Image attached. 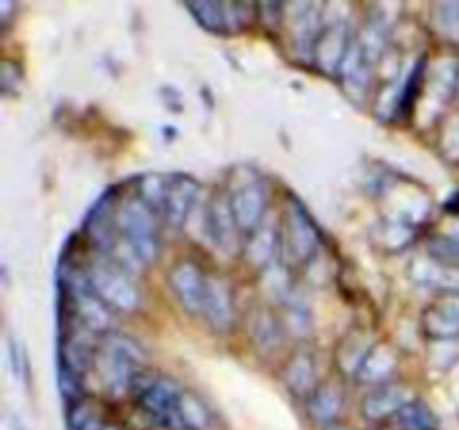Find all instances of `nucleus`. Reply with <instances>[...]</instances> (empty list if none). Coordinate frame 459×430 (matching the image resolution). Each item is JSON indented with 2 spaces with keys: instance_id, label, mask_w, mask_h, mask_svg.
<instances>
[{
  "instance_id": "obj_1",
  "label": "nucleus",
  "mask_w": 459,
  "mask_h": 430,
  "mask_svg": "<svg viewBox=\"0 0 459 430\" xmlns=\"http://www.w3.org/2000/svg\"><path fill=\"white\" fill-rule=\"evenodd\" d=\"M97 363L106 388L115 397H124L126 392H133L134 381L142 374L143 352L128 336L110 334L99 349Z\"/></svg>"
},
{
  "instance_id": "obj_2",
  "label": "nucleus",
  "mask_w": 459,
  "mask_h": 430,
  "mask_svg": "<svg viewBox=\"0 0 459 430\" xmlns=\"http://www.w3.org/2000/svg\"><path fill=\"white\" fill-rule=\"evenodd\" d=\"M134 399L143 415L164 430H182V417H179V406H182V385L170 376H146L139 374L133 388Z\"/></svg>"
},
{
  "instance_id": "obj_3",
  "label": "nucleus",
  "mask_w": 459,
  "mask_h": 430,
  "mask_svg": "<svg viewBox=\"0 0 459 430\" xmlns=\"http://www.w3.org/2000/svg\"><path fill=\"white\" fill-rule=\"evenodd\" d=\"M117 228L128 242V249L139 258V262H155L157 254H160L155 209H151L142 197H130L117 211Z\"/></svg>"
},
{
  "instance_id": "obj_4",
  "label": "nucleus",
  "mask_w": 459,
  "mask_h": 430,
  "mask_svg": "<svg viewBox=\"0 0 459 430\" xmlns=\"http://www.w3.org/2000/svg\"><path fill=\"white\" fill-rule=\"evenodd\" d=\"M85 276L90 287L110 309L134 312L142 303V294L134 287L130 273H126V269L117 262H94Z\"/></svg>"
},
{
  "instance_id": "obj_5",
  "label": "nucleus",
  "mask_w": 459,
  "mask_h": 430,
  "mask_svg": "<svg viewBox=\"0 0 459 430\" xmlns=\"http://www.w3.org/2000/svg\"><path fill=\"white\" fill-rule=\"evenodd\" d=\"M72 312H74L79 325L88 327L90 331H110L115 325V309L108 307L97 291L90 287L88 276H70L67 282Z\"/></svg>"
},
{
  "instance_id": "obj_6",
  "label": "nucleus",
  "mask_w": 459,
  "mask_h": 430,
  "mask_svg": "<svg viewBox=\"0 0 459 430\" xmlns=\"http://www.w3.org/2000/svg\"><path fill=\"white\" fill-rule=\"evenodd\" d=\"M233 218L242 233H254L263 224L264 211H267V186L260 179L242 184L229 195Z\"/></svg>"
},
{
  "instance_id": "obj_7",
  "label": "nucleus",
  "mask_w": 459,
  "mask_h": 430,
  "mask_svg": "<svg viewBox=\"0 0 459 430\" xmlns=\"http://www.w3.org/2000/svg\"><path fill=\"white\" fill-rule=\"evenodd\" d=\"M206 278L202 269L191 260H182L175 264L169 273L170 291L175 294L178 303L186 309L188 314H202L204 307V291H206Z\"/></svg>"
},
{
  "instance_id": "obj_8",
  "label": "nucleus",
  "mask_w": 459,
  "mask_h": 430,
  "mask_svg": "<svg viewBox=\"0 0 459 430\" xmlns=\"http://www.w3.org/2000/svg\"><path fill=\"white\" fill-rule=\"evenodd\" d=\"M285 240L294 260H307L318 246V228L300 202H291L285 218Z\"/></svg>"
},
{
  "instance_id": "obj_9",
  "label": "nucleus",
  "mask_w": 459,
  "mask_h": 430,
  "mask_svg": "<svg viewBox=\"0 0 459 430\" xmlns=\"http://www.w3.org/2000/svg\"><path fill=\"white\" fill-rule=\"evenodd\" d=\"M204 231L211 237L213 246H218L222 254H233L238 242V222L233 218L231 202L227 195H215L206 209Z\"/></svg>"
},
{
  "instance_id": "obj_10",
  "label": "nucleus",
  "mask_w": 459,
  "mask_h": 430,
  "mask_svg": "<svg viewBox=\"0 0 459 430\" xmlns=\"http://www.w3.org/2000/svg\"><path fill=\"white\" fill-rule=\"evenodd\" d=\"M411 401H412V392L408 385L384 383V385H377V388L363 399L361 410L368 421L379 424V421L390 419V417H397Z\"/></svg>"
},
{
  "instance_id": "obj_11",
  "label": "nucleus",
  "mask_w": 459,
  "mask_h": 430,
  "mask_svg": "<svg viewBox=\"0 0 459 430\" xmlns=\"http://www.w3.org/2000/svg\"><path fill=\"white\" fill-rule=\"evenodd\" d=\"M202 316L209 321V325L215 331L231 330L233 321H236V312H233L231 287H229L227 280H222V278H206Z\"/></svg>"
},
{
  "instance_id": "obj_12",
  "label": "nucleus",
  "mask_w": 459,
  "mask_h": 430,
  "mask_svg": "<svg viewBox=\"0 0 459 430\" xmlns=\"http://www.w3.org/2000/svg\"><path fill=\"white\" fill-rule=\"evenodd\" d=\"M197 193H200V184L188 175H175L173 179H169V191H166L161 211H164V218L169 219L170 227L179 228L186 224L188 215L197 202Z\"/></svg>"
},
{
  "instance_id": "obj_13",
  "label": "nucleus",
  "mask_w": 459,
  "mask_h": 430,
  "mask_svg": "<svg viewBox=\"0 0 459 430\" xmlns=\"http://www.w3.org/2000/svg\"><path fill=\"white\" fill-rule=\"evenodd\" d=\"M343 406V390L332 383V381H327V383L318 385L307 397V417L312 419L314 426L323 430L327 426L339 424Z\"/></svg>"
},
{
  "instance_id": "obj_14",
  "label": "nucleus",
  "mask_w": 459,
  "mask_h": 430,
  "mask_svg": "<svg viewBox=\"0 0 459 430\" xmlns=\"http://www.w3.org/2000/svg\"><path fill=\"white\" fill-rule=\"evenodd\" d=\"M350 45H352V40H348V30H345V25H341V22L339 25H330L323 31L321 39L314 43L318 65L325 67L327 72H339Z\"/></svg>"
},
{
  "instance_id": "obj_15",
  "label": "nucleus",
  "mask_w": 459,
  "mask_h": 430,
  "mask_svg": "<svg viewBox=\"0 0 459 430\" xmlns=\"http://www.w3.org/2000/svg\"><path fill=\"white\" fill-rule=\"evenodd\" d=\"M424 327L435 340H451L459 336V298L430 307L424 316Z\"/></svg>"
},
{
  "instance_id": "obj_16",
  "label": "nucleus",
  "mask_w": 459,
  "mask_h": 430,
  "mask_svg": "<svg viewBox=\"0 0 459 430\" xmlns=\"http://www.w3.org/2000/svg\"><path fill=\"white\" fill-rule=\"evenodd\" d=\"M285 385L296 394V397H309L314 390L318 388L316 383V363L307 352L294 354L285 367Z\"/></svg>"
},
{
  "instance_id": "obj_17",
  "label": "nucleus",
  "mask_w": 459,
  "mask_h": 430,
  "mask_svg": "<svg viewBox=\"0 0 459 430\" xmlns=\"http://www.w3.org/2000/svg\"><path fill=\"white\" fill-rule=\"evenodd\" d=\"M249 334L254 339L255 348L264 354H273L282 345L281 325H278L276 318L267 309L254 312V316L249 321Z\"/></svg>"
},
{
  "instance_id": "obj_18",
  "label": "nucleus",
  "mask_w": 459,
  "mask_h": 430,
  "mask_svg": "<svg viewBox=\"0 0 459 430\" xmlns=\"http://www.w3.org/2000/svg\"><path fill=\"white\" fill-rule=\"evenodd\" d=\"M394 366H397V357H394L393 348L381 343L377 345V348H372V352L368 354L361 370H359V376H361L363 381H368V383L384 385L385 379L390 376V372L394 370Z\"/></svg>"
},
{
  "instance_id": "obj_19",
  "label": "nucleus",
  "mask_w": 459,
  "mask_h": 430,
  "mask_svg": "<svg viewBox=\"0 0 459 430\" xmlns=\"http://www.w3.org/2000/svg\"><path fill=\"white\" fill-rule=\"evenodd\" d=\"M278 233L269 227H258L249 237V245L245 246L247 262L254 267L264 269L273 258V251L278 249Z\"/></svg>"
},
{
  "instance_id": "obj_20",
  "label": "nucleus",
  "mask_w": 459,
  "mask_h": 430,
  "mask_svg": "<svg viewBox=\"0 0 459 430\" xmlns=\"http://www.w3.org/2000/svg\"><path fill=\"white\" fill-rule=\"evenodd\" d=\"M372 352L370 343H368V336L361 331H354V334L345 336V340L339 348V366L343 367V372L348 374H359L363 361L368 358V354Z\"/></svg>"
},
{
  "instance_id": "obj_21",
  "label": "nucleus",
  "mask_w": 459,
  "mask_h": 430,
  "mask_svg": "<svg viewBox=\"0 0 459 430\" xmlns=\"http://www.w3.org/2000/svg\"><path fill=\"white\" fill-rule=\"evenodd\" d=\"M179 417H182V430H211L213 428V415L209 408L204 406L202 399L195 394L186 392L182 394V406H179Z\"/></svg>"
},
{
  "instance_id": "obj_22",
  "label": "nucleus",
  "mask_w": 459,
  "mask_h": 430,
  "mask_svg": "<svg viewBox=\"0 0 459 430\" xmlns=\"http://www.w3.org/2000/svg\"><path fill=\"white\" fill-rule=\"evenodd\" d=\"M399 426L403 430H437V419L433 410L420 399H412L406 408L397 415Z\"/></svg>"
},
{
  "instance_id": "obj_23",
  "label": "nucleus",
  "mask_w": 459,
  "mask_h": 430,
  "mask_svg": "<svg viewBox=\"0 0 459 430\" xmlns=\"http://www.w3.org/2000/svg\"><path fill=\"white\" fill-rule=\"evenodd\" d=\"M191 13L195 16V21H200L202 25L209 31H227V16H224V4H213V3H200V4H188Z\"/></svg>"
},
{
  "instance_id": "obj_24",
  "label": "nucleus",
  "mask_w": 459,
  "mask_h": 430,
  "mask_svg": "<svg viewBox=\"0 0 459 430\" xmlns=\"http://www.w3.org/2000/svg\"><path fill=\"white\" fill-rule=\"evenodd\" d=\"M435 27L444 36H459V4L457 3H442L433 7Z\"/></svg>"
},
{
  "instance_id": "obj_25",
  "label": "nucleus",
  "mask_w": 459,
  "mask_h": 430,
  "mask_svg": "<svg viewBox=\"0 0 459 430\" xmlns=\"http://www.w3.org/2000/svg\"><path fill=\"white\" fill-rule=\"evenodd\" d=\"M323 430H354L352 426H348V424H334V426H327V428H323Z\"/></svg>"
},
{
  "instance_id": "obj_26",
  "label": "nucleus",
  "mask_w": 459,
  "mask_h": 430,
  "mask_svg": "<svg viewBox=\"0 0 459 430\" xmlns=\"http://www.w3.org/2000/svg\"><path fill=\"white\" fill-rule=\"evenodd\" d=\"M103 430H124V428H121V426H117V424H110V421H108V424H106V428H103Z\"/></svg>"
}]
</instances>
